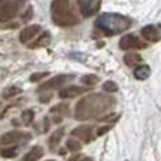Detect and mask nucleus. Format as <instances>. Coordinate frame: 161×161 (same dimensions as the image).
Segmentation results:
<instances>
[{
    "label": "nucleus",
    "mask_w": 161,
    "mask_h": 161,
    "mask_svg": "<svg viewBox=\"0 0 161 161\" xmlns=\"http://www.w3.org/2000/svg\"><path fill=\"white\" fill-rule=\"evenodd\" d=\"M110 128H112V125H104V127H100L97 130V136H102V134H104L106 131H109Z\"/></svg>",
    "instance_id": "obj_27"
},
{
    "label": "nucleus",
    "mask_w": 161,
    "mask_h": 161,
    "mask_svg": "<svg viewBox=\"0 0 161 161\" xmlns=\"http://www.w3.org/2000/svg\"><path fill=\"white\" fill-rule=\"evenodd\" d=\"M116 90H118V86H116V84L114 80H106L103 84V91L104 92H116Z\"/></svg>",
    "instance_id": "obj_22"
},
{
    "label": "nucleus",
    "mask_w": 161,
    "mask_h": 161,
    "mask_svg": "<svg viewBox=\"0 0 161 161\" xmlns=\"http://www.w3.org/2000/svg\"><path fill=\"white\" fill-rule=\"evenodd\" d=\"M72 136L75 137H79L80 140H84L85 143H90L94 136H92V127L90 125H80V127H76L75 130L72 131Z\"/></svg>",
    "instance_id": "obj_9"
},
{
    "label": "nucleus",
    "mask_w": 161,
    "mask_h": 161,
    "mask_svg": "<svg viewBox=\"0 0 161 161\" xmlns=\"http://www.w3.org/2000/svg\"><path fill=\"white\" fill-rule=\"evenodd\" d=\"M119 48L121 49H143L146 48V45L136 35H125L119 40Z\"/></svg>",
    "instance_id": "obj_7"
},
{
    "label": "nucleus",
    "mask_w": 161,
    "mask_h": 161,
    "mask_svg": "<svg viewBox=\"0 0 161 161\" xmlns=\"http://www.w3.org/2000/svg\"><path fill=\"white\" fill-rule=\"evenodd\" d=\"M17 152H18L17 146H8V148L2 149V157L3 158H14V157H17Z\"/></svg>",
    "instance_id": "obj_19"
},
{
    "label": "nucleus",
    "mask_w": 161,
    "mask_h": 161,
    "mask_svg": "<svg viewBox=\"0 0 161 161\" xmlns=\"http://www.w3.org/2000/svg\"><path fill=\"white\" fill-rule=\"evenodd\" d=\"M142 36H143L145 40H148V42H151V43H154V42H158V40L161 39V33L160 30L157 29L155 25H145L143 29H142Z\"/></svg>",
    "instance_id": "obj_11"
},
{
    "label": "nucleus",
    "mask_w": 161,
    "mask_h": 161,
    "mask_svg": "<svg viewBox=\"0 0 161 161\" xmlns=\"http://www.w3.org/2000/svg\"><path fill=\"white\" fill-rule=\"evenodd\" d=\"M51 15L52 21L61 27H70L79 23V17L72 0H54L51 3Z\"/></svg>",
    "instance_id": "obj_3"
},
{
    "label": "nucleus",
    "mask_w": 161,
    "mask_h": 161,
    "mask_svg": "<svg viewBox=\"0 0 161 161\" xmlns=\"http://www.w3.org/2000/svg\"><path fill=\"white\" fill-rule=\"evenodd\" d=\"M43 157V148L42 146H33L31 149L24 155L23 161H37Z\"/></svg>",
    "instance_id": "obj_14"
},
{
    "label": "nucleus",
    "mask_w": 161,
    "mask_h": 161,
    "mask_svg": "<svg viewBox=\"0 0 161 161\" xmlns=\"http://www.w3.org/2000/svg\"><path fill=\"white\" fill-rule=\"evenodd\" d=\"M51 114H55L58 118L67 116L69 115V104L60 103V104H57V106H54V108H51Z\"/></svg>",
    "instance_id": "obj_15"
},
{
    "label": "nucleus",
    "mask_w": 161,
    "mask_h": 161,
    "mask_svg": "<svg viewBox=\"0 0 161 161\" xmlns=\"http://www.w3.org/2000/svg\"><path fill=\"white\" fill-rule=\"evenodd\" d=\"M24 3H25V0H0V19H2V23H6L14 17H17Z\"/></svg>",
    "instance_id": "obj_4"
},
{
    "label": "nucleus",
    "mask_w": 161,
    "mask_h": 161,
    "mask_svg": "<svg viewBox=\"0 0 161 161\" xmlns=\"http://www.w3.org/2000/svg\"><path fill=\"white\" fill-rule=\"evenodd\" d=\"M31 139V134L30 133H25V131H9V133H5L2 136V145L3 146H11V145H15L17 146L18 143H25L27 140Z\"/></svg>",
    "instance_id": "obj_5"
},
{
    "label": "nucleus",
    "mask_w": 161,
    "mask_h": 161,
    "mask_svg": "<svg viewBox=\"0 0 161 161\" xmlns=\"http://www.w3.org/2000/svg\"><path fill=\"white\" fill-rule=\"evenodd\" d=\"M78 161H94L92 158H90V157H82L80 160H78Z\"/></svg>",
    "instance_id": "obj_28"
},
{
    "label": "nucleus",
    "mask_w": 161,
    "mask_h": 161,
    "mask_svg": "<svg viewBox=\"0 0 161 161\" xmlns=\"http://www.w3.org/2000/svg\"><path fill=\"white\" fill-rule=\"evenodd\" d=\"M48 75H49L48 72H37V73H33V75L30 76V80L31 82H37V80H42L43 78H46Z\"/></svg>",
    "instance_id": "obj_25"
},
{
    "label": "nucleus",
    "mask_w": 161,
    "mask_h": 161,
    "mask_svg": "<svg viewBox=\"0 0 161 161\" xmlns=\"http://www.w3.org/2000/svg\"><path fill=\"white\" fill-rule=\"evenodd\" d=\"M88 91V88L85 86H78V85H70L67 88H63L61 91H60V97L61 98H72V97H76V96H79L82 92H86Z\"/></svg>",
    "instance_id": "obj_12"
},
{
    "label": "nucleus",
    "mask_w": 161,
    "mask_h": 161,
    "mask_svg": "<svg viewBox=\"0 0 161 161\" xmlns=\"http://www.w3.org/2000/svg\"><path fill=\"white\" fill-rule=\"evenodd\" d=\"M133 75H134V78L139 80H145L148 79L151 75V69L149 66H146V64H140V66H136L134 67V72H133Z\"/></svg>",
    "instance_id": "obj_13"
},
{
    "label": "nucleus",
    "mask_w": 161,
    "mask_h": 161,
    "mask_svg": "<svg viewBox=\"0 0 161 161\" xmlns=\"http://www.w3.org/2000/svg\"><path fill=\"white\" fill-rule=\"evenodd\" d=\"M67 79H72V75H58L55 78H52L51 80H46L45 84L37 88V91H46V90H55V88H60L61 85H64Z\"/></svg>",
    "instance_id": "obj_8"
},
{
    "label": "nucleus",
    "mask_w": 161,
    "mask_h": 161,
    "mask_svg": "<svg viewBox=\"0 0 161 161\" xmlns=\"http://www.w3.org/2000/svg\"><path fill=\"white\" fill-rule=\"evenodd\" d=\"M142 61V57L139 55V54H127L125 57H124V63L127 64V66H139V63Z\"/></svg>",
    "instance_id": "obj_17"
},
{
    "label": "nucleus",
    "mask_w": 161,
    "mask_h": 161,
    "mask_svg": "<svg viewBox=\"0 0 161 161\" xmlns=\"http://www.w3.org/2000/svg\"><path fill=\"white\" fill-rule=\"evenodd\" d=\"M31 17H33V8H27V11H25V14L21 17V19H23V21H29Z\"/></svg>",
    "instance_id": "obj_26"
},
{
    "label": "nucleus",
    "mask_w": 161,
    "mask_h": 161,
    "mask_svg": "<svg viewBox=\"0 0 161 161\" xmlns=\"http://www.w3.org/2000/svg\"><path fill=\"white\" fill-rule=\"evenodd\" d=\"M96 27L100 31H103L106 36H114L124 33L131 27V19L128 17H124L121 14L114 12H104L96 21Z\"/></svg>",
    "instance_id": "obj_2"
},
{
    "label": "nucleus",
    "mask_w": 161,
    "mask_h": 161,
    "mask_svg": "<svg viewBox=\"0 0 161 161\" xmlns=\"http://www.w3.org/2000/svg\"><path fill=\"white\" fill-rule=\"evenodd\" d=\"M49 42H51V35H49L48 31H45V33H43V35L40 36L39 39L33 43V46H35V48H39V46H48L49 45Z\"/></svg>",
    "instance_id": "obj_18"
},
{
    "label": "nucleus",
    "mask_w": 161,
    "mask_h": 161,
    "mask_svg": "<svg viewBox=\"0 0 161 161\" xmlns=\"http://www.w3.org/2000/svg\"><path fill=\"white\" fill-rule=\"evenodd\" d=\"M40 30H42V27L37 25V24H33V25L25 27V29L19 33V42H21V43H27V42H30L33 37H36V36L39 35Z\"/></svg>",
    "instance_id": "obj_10"
},
{
    "label": "nucleus",
    "mask_w": 161,
    "mask_h": 161,
    "mask_svg": "<svg viewBox=\"0 0 161 161\" xmlns=\"http://www.w3.org/2000/svg\"><path fill=\"white\" fill-rule=\"evenodd\" d=\"M63 134H64V130L63 128H58L57 131L49 137V148H51V151L55 149V146L60 143V140H61V137H63Z\"/></svg>",
    "instance_id": "obj_16"
},
{
    "label": "nucleus",
    "mask_w": 161,
    "mask_h": 161,
    "mask_svg": "<svg viewBox=\"0 0 161 161\" xmlns=\"http://www.w3.org/2000/svg\"><path fill=\"white\" fill-rule=\"evenodd\" d=\"M82 82L86 84V85H96V84L98 82V76H96V75H85V76H82Z\"/></svg>",
    "instance_id": "obj_23"
},
{
    "label": "nucleus",
    "mask_w": 161,
    "mask_h": 161,
    "mask_svg": "<svg viewBox=\"0 0 161 161\" xmlns=\"http://www.w3.org/2000/svg\"><path fill=\"white\" fill-rule=\"evenodd\" d=\"M48 161H54V160H48Z\"/></svg>",
    "instance_id": "obj_29"
},
{
    "label": "nucleus",
    "mask_w": 161,
    "mask_h": 161,
    "mask_svg": "<svg viewBox=\"0 0 161 161\" xmlns=\"http://www.w3.org/2000/svg\"><path fill=\"white\" fill-rule=\"evenodd\" d=\"M79 2V11L82 17L90 18L100 9L102 0H78Z\"/></svg>",
    "instance_id": "obj_6"
},
{
    "label": "nucleus",
    "mask_w": 161,
    "mask_h": 161,
    "mask_svg": "<svg viewBox=\"0 0 161 161\" xmlns=\"http://www.w3.org/2000/svg\"><path fill=\"white\" fill-rule=\"evenodd\" d=\"M67 149L72 151V152H76V151L80 149V143L79 140H75V139H70V140H67Z\"/></svg>",
    "instance_id": "obj_24"
},
{
    "label": "nucleus",
    "mask_w": 161,
    "mask_h": 161,
    "mask_svg": "<svg viewBox=\"0 0 161 161\" xmlns=\"http://www.w3.org/2000/svg\"><path fill=\"white\" fill-rule=\"evenodd\" d=\"M115 100L106 94H90L76 104V119L85 121L90 118H98L112 109Z\"/></svg>",
    "instance_id": "obj_1"
},
{
    "label": "nucleus",
    "mask_w": 161,
    "mask_h": 161,
    "mask_svg": "<svg viewBox=\"0 0 161 161\" xmlns=\"http://www.w3.org/2000/svg\"><path fill=\"white\" fill-rule=\"evenodd\" d=\"M33 116H35V112L31 109H25L23 110V114H21V119L25 125H30L31 124V121H33Z\"/></svg>",
    "instance_id": "obj_20"
},
{
    "label": "nucleus",
    "mask_w": 161,
    "mask_h": 161,
    "mask_svg": "<svg viewBox=\"0 0 161 161\" xmlns=\"http://www.w3.org/2000/svg\"><path fill=\"white\" fill-rule=\"evenodd\" d=\"M19 92H21L19 88H17V86H9V88H6L5 91H3V98H11V97H14V96L19 94Z\"/></svg>",
    "instance_id": "obj_21"
}]
</instances>
